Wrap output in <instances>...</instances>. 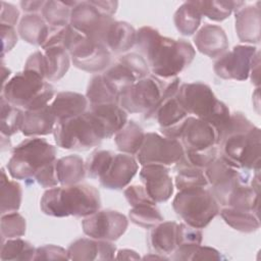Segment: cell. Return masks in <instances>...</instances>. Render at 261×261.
I'll list each match as a JSON object with an SVG mask.
<instances>
[{"label":"cell","mask_w":261,"mask_h":261,"mask_svg":"<svg viewBox=\"0 0 261 261\" xmlns=\"http://www.w3.org/2000/svg\"><path fill=\"white\" fill-rule=\"evenodd\" d=\"M136 47L147 61L152 74L161 79L176 76L193 62L196 55L190 42L163 37L149 25L137 31Z\"/></svg>","instance_id":"6da1fadb"},{"label":"cell","mask_w":261,"mask_h":261,"mask_svg":"<svg viewBox=\"0 0 261 261\" xmlns=\"http://www.w3.org/2000/svg\"><path fill=\"white\" fill-rule=\"evenodd\" d=\"M217 134L219 157L240 170H260V128L243 113H230L228 122Z\"/></svg>","instance_id":"7a4b0ae2"},{"label":"cell","mask_w":261,"mask_h":261,"mask_svg":"<svg viewBox=\"0 0 261 261\" xmlns=\"http://www.w3.org/2000/svg\"><path fill=\"white\" fill-rule=\"evenodd\" d=\"M99 191L88 184L56 186L47 189L40 201V208L52 217H86L100 210Z\"/></svg>","instance_id":"3957f363"},{"label":"cell","mask_w":261,"mask_h":261,"mask_svg":"<svg viewBox=\"0 0 261 261\" xmlns=\"http://www.w3.org/2000/svg\"><path fill=\"white\" fill-rule=\"evenodd\" d=\"M176 96L189 114L209 122L217 133L229 120L230 111L227 106L217 99L211 88L204 83L182 84L179 86Z\"/></svg>","instance_id":"277c9868"},{"label":"cell","mask_w":261,"mask_h":261,"mask_svg":"<svg viewBox=\"0 0 261 261\" xmlns=\"http://www.w3.org/2000/svg\"><path fill=\"white\" fill-rule=\"evenodd\" d=\"M1 96L23 110H34L49 104L55 97L53 86L37 72H17L2 85Z\"/></svg>","instance_id":"5b68a950"},{"label":"cell","mask_w":261,"mask_h":261,"mask_svg":"<svg viewBox=\"0 0 261 261\" xmlns=\"http://www.w3.org/2000/svg\"><path fill=\"white\" fill-rule=\"evenodd\" d=\"M53 136L58 147L76 151H86L97 147L105 139L102 127L89 110L83 114L57 121Z\"/></svg>","instance_id":"8992f818"},{"label":"cell","mask_w":261,"mask_h":261,"mask_svg":"<svg viewBox=\"0 0 261 261\" xmlns=\"http://www.w3.org/2000/svg\"><path fill=\"white\" fill-rule=\"evenodd\" d=\"M56 148L45 139H25L13 148L6 165L8 173L14 179L33 180L42 167L56 160Z\"/></svg>","instance_id":"52a82bcc"},{"label":"cell","mask_w":261,"mask_h":261,"mask_svg":"<svg viewBox=\"0 0 261 261\" xmlns=\"http://www.w3.org/2000/svg\"><path fill=\"white\" fill-rule=\"evenodd\" d=\"M62 47L68 52L73 65L84 71L100 73L111 63V52L107 47L76 30L70 24L65 28Z\"/></svg>","instance_id":"ba28073f"},{"label":"cell","mask_w":261,"mask_h":261,"mask_svg":"<svg viewBox=\"0 0 261 261\" xmlns=\"http://www.w3.org/2000/svg\"><path fill=\"white\" fill-rule=\"evenodd\" d=\"M174 212L186 224L195 228L207 226L220 211V205L206 188L180 190L172 201Z\"/></svg>","instance_id":"9c48e42d"},{"label":"cell","mask_w":261,"mask_h":261,"mask_svg":"<svg viewBox=\"0 0 261 261\" xmlns=\"http://www.w3.org/2000/svg\"><path fill=\"white\" fill-rule=\"evenodd\" d=\"M177 81H179L177 76L161 79L149 74L124 89L119 95L118 104L127 113H143L146 115L154 110Z\"/></svg>","instance_id":"30bf717a"},{"label":"cell","mask_w":261,"mask_h":261,"mask_svg":"<svg viewBox=\"0 0 261 261\" xmlns=\"http://www.w3.org/2000/svg\"><path fill=\"white\" fill-rule=\"evenodd\" d=\"M184 152V147L178 139L161 136L157 133H147L142 147L136 154V159L141 165L170 166L180 160Z\"/></svg>","instance_id":"8fae6325"},{"label":"cell","mask_w":261,"mask_h":261,"mask_svg":"<svg viewBox=\"0 0 261 261\" xmlns=\"http://www.w3.org/2000/svg\"><path fill=\"white\" fill-rule=\"evenodd\" d=\"M179 82L177 81L168 90L154 110L145 115V118H153L158 122L163 136L174 139L179 138L184 123L190 116L176 96Z\"/></svg>","instance_id":"7c38bea8"},{"label":"cell","mask_w":261,"mask_h":261,"mask_svg":"<svg viewBox=\"0 0 261 261\" xmlns=\"http://www.w3.org/2000/svg\"><path fill=\"white\" fill-rule=\"evenodd\" d=\"M128 220L122 213L115 210H98L84 217L82 228L85 234L92 239L113 242L126 230Z\"/></svg>","instance_id":"4fadbf2b"},{"label":"cell","mask_w":261,"mask_h":261,"mask_svg":"<svg viewBox=\"0 0 261 261\" xmlns=\"http://www.w3.org/2000/svg\"><path fill=\"white\" fill-rule=\"evenodd\" d=\"M115 19L101 13L91 1H77L73 6L69 24L81 34L103 43L105 34Z\"/></svg>","instance_id":"5bb4252c"},{"label":"cell","mask_w":261,"mask_h":261,"mask_svg":"<svg viewBox=\"0 0 261 261\" xmlns=\"http://www.w3.org/2000/svg\"><path fill=\"white\" fill-rule=\"evenodd\" d=\"M257 51V48L252 45H237L217 58L213 70L217 76L223 80L245 81L250 76Z\"/></svg>","instance_id":"9a60e30c"},{"label":"cell","mask_w":261,"mask_h":261,"mask_svg":"<svg viewBox=\"0 0 261 261\" xmlns=\"http://www.w3.org/2000/svg\"><path fill=\"white\" fill-rule=\"evenodd\" d=\"M102 73L120 95V93L130 85L148 76L150 68L142 55L138 53H127L120 56L113 64H110Z\"/></svg>","instance_id":"2e32d148"},{"label":"cell","mask_w":261,"mask_h":261,"mask_svg":"<svg viewBox=\"0 0 261 261\" xmlns=\"http://www.w3.org/2000/svg\"><path fill=\"white\" fill-rule=\"evenodd\" d=\"M178 140L184 151L199 152L217 146L218 135L212 124L190 115L184 123Z\"/></svg>","instance_id":"e0dca14e"},{"label":"cell","mask_w":261,"mask_h":261,"mask_svg":"<svg viewBox=\"0 0 261 261\" xmlns=\"http://www.w3.org/2000/svg\"><path fill=\"white\" fill-rule=\"evenodd\" d=\"M141 181L155 203L166 202L173 194V181L169 166L161 164L142 165Z\"/></svg>","instance_id":"ac0fdd59"},{"label":"cell","mask_w":261,"mask_h":261,"mask_svg":"<svg viewBox=\"0 0 261 261\" xmlns=\"http://www.w3.org/2000/svg\"><path fill=\"white\" fill-rule=\"evenodd\" d=\"M139 169V162L134 155L114 154L108 168L99 177L100 185L108 190H122L126 188Z\"/></svg>","instance_id":"d6986e66"},{"label":"cell","mask_w":261,"mask_h":261,"mask_svg":"<svg viewBox=\"0 0 261 261\" xmlns=\"http://www.w3.org/2000/svg\"><path fill=\"white\" fill-rule=\"evenodd\" d=\"M68 260H111L115 258L116 247L112 242L82 238L67 249Z\"/></svg>","instance_id":"ffe728a7"},{"label":"cell","mask_w":261,"mask_h":261,"mask_svg":"<svg viewBox=\"0 0 261 261\" xmlns=\"http://www.w3.org/2000/svg\"><path fill=\"white\" fill-rule=\"evenodd\" d=\"M197 49L210 58H219L228 49V39L224 30L216 24L203 25L194 36Z\"/></svg>","instance_id":"44dd1931"},{"label":"cell","mask_w":261,"mask_h":261,"mask_svg":"<svg viewBox=\"0 0 261 261\" xmlns=\"http://www.w3.org/2000/svg\"><path fill=\"white\" fill-rule=\"evenodd\" d=\"M57 123V118L50 104L34 109L24 110L20 132L25 137H39L52 134Z\"/></svg>","instance_id":"7402d4cb"},{"label":"cell","mask_w":261,"mask_h":261,"mask_svg":"<svg viewBox=\"0 0 261 261\" xmlns=\"http://www.w3.org/2000/svg\"><path fill=\"white\" fill-rule=\"evenodd\" d=\"M89 111L102 127L105 139L114 136L127 122V112L118 103L90 105Z\"/></svg>","instance_id":"603a6c76"},{"label":"cell","mask_w":261,"mask_h":261,"mask_svg":"<svg viewBox=\"0 0 261 261\" xmlns=\"http://www.w3.org/2000/svg\"><path fill=\"white\" fill-rule=\"evenodd\" d=\"M260 8L257 5L244 6L236 11V32L241 42L258 44L260 42Z\"/></svg>","instance_id":"cb8c5ba5"},{"label":"cell","mask_w":261,"mask_h":261,"mask_svg":"<svg viewBox=\"0 0 261 261\" xmlns=\"http://www.w3.org/2000/svg\"><path fill=\"white\" fill-rule=\"evenodd\" d=\"M177 225L175 221H162L150 228L148 245L158 255H172L177 249Z\"/></svg>","instance_id":"d4e9b609"},{"label":"cell","mask_w":261,"mask_h":261,"mask_svg":"<svg viewBox=\"0 0 261 261\" xmlns=\"http://www.w3.org/2000/svg\"><path fill=\"white\" fill-rule=\"evenodd\" d=\"M42 50V73L46 81L55 82L62 79L70 66L68 52L60 46Z\"/></svg>","instance_id":"484cf974"},{"label":"cell","mask_w":261,"mask_h":261,"mask_svg":"<svg viewBox=\"0 0 261 261\" xmlns=\"http://www.w3.org/2000/svg\"><path fill=\"white\" fill-rule=\"evenodd\" d=\"M137 31L125 21L114 20L107 30L103 44L111 53H124L136 46Z\"/></svg>","instance_id":"4316f807"},{"label":"cell","mask_w":261,"mask_h":261,"mask_svg":"<svg viewBox=\"0 0 261 261\" xmlns=\"http://www.w3.org/2000/svg\"><path fill=\"white\" fill-rule=\"evenodd\" d=\"M50 106L59 121L86 112L89 101L83 94L66 91L57 93Z\"/></svg>","instance_id":"83f0119b"},{"label":"cell","mask_w":261,"mask_h":261,"mask_svg":"<svg viewBox=\"0 0 261 261\" xmlns=\"http://www.w3.org/2000/svg\"><path fill=\"white\" fill-rule=\"evenodd\" d=\"M50 32V25L39 13L25 14L19 20L17 33L29 44L42 46Z\"/></svg>","instance_id":"f1b7e54d"},{"label":"cell","mask_w":261,"mask_h":261,"mask_svg":"<svg viewBox=\"0 0 261 261\" xmlns=\"http://www.w3.org/2000/svg\"><path fill=\"white\" fill-rule=\"evenodd\" d=\"M55 168L60 186L80 184L87 173L85 162L79 155H67L56 159Z\"/></svg>","instance_id":"f546056e"},{"label":"cell","mask_w":261,"mask_h":261,"mask_svg":"<svg viewBox=\"0 0 261 261\" xmlns=\"http://www.w3.org/2000/svg\"><path fill=\"white\" fill-rule=\"evenodd\" d=\"M219 214L226 224L241 232L251 233L260 227L259 213L255 211L222 207Z\"/></svg>","instance_id":"4dcf8cb0"},{"label":"cell","mask_w":261,"mask_h":261,"mask_svg":"<svg viewBox=\"0 0 261 261\" xmlns=\"http://www.w3.org/2000/svg\"><path fill=\"white\" fill-rule=\"evenodd\" d=\"M89 105H97L103 103H118L119 92L104 76L97 73L89 82L86 92Z\"/></svg>","instance_id":"1f68e13d"},{"label":"cell","mask_w":261,"mask_h":261,"mask_svg":"<svg viewBox=\"0 0 261 261\" xmlns=\"http://www.w3.org/2000/svg\"><path fill=\"white\" fill-rule=\"evenodd\" d=\"M144 129L134 120H127L124 126L114 135V142L121 153L136 155L145 139Z\"/></svg>","instance_id":"d6a6232c"},{"label":"cell","mask_w":261,"mask_h":261,"mask_svg":"<svg viewBox=\"0 0 261 261\" xmlns=\"http://www.w3.org/2000/svg\"><path fill=\"white\" fill-rule=\"evenodd\" d=\"M202 16L214 21H222L226 19L233 11L236 12L243 6V1H216V0H203L193 1Z\"/></svg>","instance_id":"836d02e7"},{"label":"cell","mask_w":261,"mask_h":261,"mask_svg":"<svg viewBox=\"0 0 261 261\" xmlns=\"http://www.w3.org/2000/svg\"><path fill=\"white\" fill-rule=\"evenodd\" d=\"M77 1H45L41 15L52 28H64L69 24L71 10Z\"/></svg>","instance_id":"e575fe53"},{"label":"cell","mask_w":261,"mask_h":261,"mask_svg":"<svg viewBox=\"0 0 261 261\" xmlns=\"http://www.w3.org/2000/svg\"><path fill=\"white\" fill-rule=\"evenodd\" d=\"M204 172L208 186L211 187V190H215L226 186L228 182L238 177L241 170L229 165L218 155L214 161L204 168Z\"/></svg>","instance_id":"d590c367"},{"label":"cell","mask_w":261,"mask_h":261,"mask_svg":"<svg viewBox=\"0 0 261 261\" xmlns=\"http://www.w3.org/2000/svg\"><path fill=\"white\" fill-rule=\"evenodd\" d=\"M202 20V15L194 5L193 1L182 3L175 11L173 21L176 30L184 36L194 35Z\"/></svg>","instance_id":"8d00e7d4"},{"label":"cell","mask_w":261,"mask_h":261,"mask_svg":"<svg viewBox=\"0 0 261 261\" xmlns=\"http://www.w3.org/2000/svg\"><path fill=\"white\" fill-rule=\"evenodd\" d=\"M22 189L16 181L9 179L4 168H1V215L15 212L21 204Z\"/></svg>","instance_id":"74e56055"},{"label":"cell","mask_w":261,"mask_h":261,"mask_svg":"<svg viewBox=\"0 0 261 261\" xmlns=\"http://www.w3.org/2000/svg\"><path fill=\"white\" fill-rule=\"evenodd\" d=\"M36 248L30 242L20 238L1 241L0 259L2 261L34 260Z\"/></svg>","instance_id":"f35d334b"},{"label":"cell","mask_w":261,"mask_h":261,"mask_svg":"<svg viewBox=\"0 0 261 261\" xmlns=\"http://www.w3.org/2000/svg\"><path fill=\"white\" fill-rule=\"evenodd\" d=\"M173 260L195 261V260H221L224 257L214 248L202 246L201 244L185 245L178 247L170 257Z\"/></svg>","instance_id":"ab89813d"},{"label":"cell","mask_w":261,"mask_h":261,"mask_svg":"<svg viewBox=\"0 0 261 261\" xmlns=\"http://www.w3.org/2000/svg\"><path fill=\"white\" fill-rule=\"evenodd\" d=\"M24 110L1 96V135L10 137L20 130Z\"/></svg>","instance_id":"60d3db41"},{"label":"cell","mask_w":261,"mask_h":261,"mask_svg":"<svg viewBox=\"0 0 261 261\" xmlns=\"http://www.w3.org/2000/svg\"><path fill=\"white\" fill-rule=\"evenodd\" d=\"M175 169L177 173L174 179V186L178 191L208 187L204 169L194 166H180L175 167Z\"/></svg>","instance_id":"b9f144b4"},{"label":"cell","mask_w":261,"mask_h":261,"mask_svg":"<svg viewBox=\"0 0 261 261\" xmlns=\"http://www.w3.org/2000/svg\"><path fill=\"white\" fill-rule=\"evenodd\" d=\"M128 217L133 223L146 229H150L164 220L162 214L155 205H140L133 207L128 212Z\"/></svg>","instance_id":"7bdbcfd3"},{"label":"cell","mask_w":261,"mask_h":261,"mask_svg":"<svg viewBox=\"0 0 261 261\" xmlns=\"http://www.w3.org/2000/svg\"><path fill=\"white\" fill-rule=\"evenodd\" d=\"M25 219L15 212L1 215V241L7 239L20 238L25 233Z\"/></svg>","instance_id":"ee69618b"},{"label":"cell","mask_w":261,"mask_h":261,"mask_svg":"<svg viewBox=\"0 0 261 261\" xmlns=\"http://www.w3.org/2000/svg\"><path fill=\"white\" fill-rule=\"evenodd\" d=\"M114 154L108 150H95L92 152L85 163L88 176L99 179L108 168Z\"/></svg>","instance_id":"f6af8a7d"},{"label":"cell","mask_w":261,"mask_h":261,"mask_svg":"<svg viewBox=\"0 0 261 261\" xmlns=\"http://www.w3.org/2000/svg\"><path fill=\"white\" fill-rule=\"evenodd\" d=\"M218 157V147H212L199 152H184L180 160L175 164V167L180 166H194L204 169L212 161Z\"/></svg>","instance_id":"bcb514c9"},{"label":"cell","mask_w":261,"mask_h":261,"mask_svg":"<svg viewBox=\"0 0 261 261\" xmlns=\"http://www.w3.org/2000/svg\"><path fill=\"white\" fill-rule=\"evenodd\" d=\"M124 197L132 207L140 205H156L150 198L143 185L127 186L123 192Z\"/></svg>","instance_id":"7dc6e473"},{"label":"cell","mask_w":261,"mask_h":261,"mask_svg":"<svg viewBox=\"0 0 261 261\" xmlns=\"http://www.w3.org/2000/svg\"><path fill=\"white\" fill-rule=\"evenodd\" d=\"M203 233L201 229L192 227L186 223H178L177 225V248L185 245L201 244Z\"/></svg>","instance_id":"c3c4849f"},{"label":"cell","mask_w":261,"mask_h":261,"mask_svg":"<svg viewBox=\"0 0 261 261\" xmlns=\"http://www.w3.org/2000/svg\"><path fill=\"white\" fill-rule=\"evenodd\" d=\"M34 260H68L67 250L56 245H45L36 248Z\"/></svg>","instance_id":"681fc988"},{"label":"cell","mask_w":261,"mask_h":261,"mask_svg":"<svg viewBox=\"0 0 261 261\" xmlns=\"http://www.w3.org/2000/svg\"><path fill=\"white\" fill-rule=\"evenodd\" d=\"M55 161L45 165L36 173L35 179L41 187L50 189V188H53V187H56L57 185H59L57 174H56Z\"/></svg>","instance_id":"f907efd6"},{"label":"cell","mask_w":261,"mask_h":261,"mask_svg":"<svg viewBox=\"0 0 261 261\" xmlns=\"http://www.w3.org/2000/svg\"><path fill=\"white\" fill-rule=\"evenodd\" d=\"M0 4V24L14 27L17 23L19 17L18 9L13 4L7 3L5 1H1Z\"/></svg>","instance_id":"816d5d0a"},{"label":"cell","mask_w":261,"mask_h":261,"mask_svg":"<svg viewBox=\"0 0 261 261\" xmlns=\"http://www.w3.org/2000/svg\"><path fill=\"white\" fill-rule=\"evenodd\" d=\"M1 30V39H2V54L1 57L3 58L5 53L9 52L17 43V34L14 30V27L0 24Z\"/></svg>","instance_id":"f5cc1de1"},{"label":"cell","mask_w":261,"mask_h":261,"mask_svg":"<svg viewBox=\"0 0 261 261\" xmlns=\"http://www.w3.org/2000/svg\"><path fill=\"white\" fill-rule=\"evenodd\" d=\"M92 4L103 14L108 16H113L117 10L118 2L117 1H91Z\"/></svg>","instance_id":"db71d44e"},{"label":"cell","mask_w":261,"mask_h":261,"mask_svg":"<svg viewBox=\"0 0 261 261\" xmlns=\"http://www.w3.org/2000/svg\"><path fill=\"white\" fill-rule=\"evenodd\" d=\"M252 84H254L255 86L259 87V82H260V52L257 51L252 66H251V71H250V76Z\"/></svg>","instance_id":"11a10c76"},{"label":"cell","mask_w":261,"mask_h":261,"mask_svg":"<svg viewBox=\"0 0 261 261\" xmlns=\"http://www.w3.org/2000/svg\"><path fill=\"white\" fill-rule=\"evenodd\" d=\"M45 4V1H21L20 7L23 12L27 14L30 13H38L42 10L43 6Z\"/></svg>","instance_id":"9f6ffc18"},{"label":"cell","mask_w":261,"mask_h":261,"mask_svg":"<svg viewBox=\"0 0 261 261\" xmlns=\"http://www.w3.org/2000/svg\"><path fill=\"white\" fill-rule=\"evenodd\" d=\"M140 255L134 251V250H130V249H121V250H118L116 252V255H115V258L114 259H119V260H138L140 259Z\"/></svg>","instance_id":"6f0895ef"},{"label":"cell","mask_w":261,"mask_h":261,"mask_svg":"<svg viewBox=\"0 0 261 261\" xmlns=\"http://www.w3.org/2000/svg\"><path fill=\"white\" fill-rule=\"evenodd\" d=\"M2 84L4 85L6 83V75H10V70L8 68H6L4 62H3V59H2Z\"/></svg>","instance_id":"680465c9"}]
</instances>
